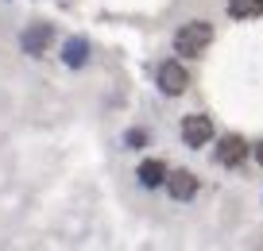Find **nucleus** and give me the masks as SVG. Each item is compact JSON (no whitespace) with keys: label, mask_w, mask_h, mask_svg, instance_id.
Here are the masks:
<instances>
[{"label":"nucleus","mask_w":263,"mask_h":251,"mask_svg":"<svg viewBox=\"0 0 263 251\" xmlns=\"http://www.w3.org/2000/svg\"><path fill=\"white\" fill-rule=\"evenodd\" d=\"M155 85L163 97H182L190 89V70H186V58H163L155 70Z\"/></svg>","instance_id":"obj_2"},{"label":"nucleus","mask_w":263,"mask_h":251,"mask_svg":"<svg viewBox=\"0 0 263 251\" xmlns=\"http://www.w3.org/2000/svg\"><path fill=\"white\" fill-rule=\"evenodd\" d=\"M182 147H190V151H197V147H209L213 143V136H217V128H213V116H205V112H190V116H182Z\"/></svg>","instance_id":"obj_3"},{"label":"nucleus","mask_w":263,"mask_h":251,"mask_svg":"<svg viewBox=\"0 0 263 251\" xmlns=\"http://www.w3.org/2000/svg\"><path fill=\"white\" fill-rule=\"evenodd\" d=\"M224 12H229V20H255L263 16V0H229Z\"/></svg>","instance_id":"obj_9"},{"label":"nucleus","mask_w":263,"mask_h":251,"mask_svg":"<svg viewBox=\"0 0 263 251\" xmlns=\"http://www.w3.org/2000/svg\"><path fill=\"white\" fill-rule=\"evenodd\" d=\"M248 155H252V147H248L240 136H224L221 147H217V162H221V166H229V170H236Z\"/></svg>","instance_id":"obj_8"},{"label":"nucleus","mask_w":263,"mask_h":251,"mask_svg":"<svg viewBox=\"0 0 263 251\" xmlns=\"http://www.w3.org/2000/svg\"><path fill=\"white\" fill-rule=\"evenodd\" d=\"M151 143V136H147V128H140V124H136V128H128L120 136V147L124 151H143V147Z\"/></svg>","instance_id":"obj_10"},{"label":"nucleus","mask_w":263,"mask_h":251,"mask_svg":"<svg viewBox=\"0 0 263 251\" xmlns=\"http://www.w3.org/2000/svg\"><path fill=\"white\" fill-rule=\"evenodd\" d=\"M166 197L171 201H178V205H186V201H194L197 197V189H201V182H197V174L194 170H171V178H166Z\"/></svg>","instance_id":"obj_6"},{"label":"nucleus","mask_w":263,"mask_h":251,"mask_svg":"<svg viewBox=\"0 0 263 251\" xmlns=\"http://www.w3.org/2000/svg\"><path fill=\"white\" fill-rule=\"evenodd\" d=\"M166 178H171V166H166L163 159H143L140 166H136V182H140L143 189H163Z\"/></svg>","instance_id":"obj_7"},{"label":"nucleus","mask_w":263,"mask_h":251,"mask_svg":"<svg viewBox=\"0 0 263 251\" xmlns=\"http://www.w3.org/2000/svg\"><path fill=\"white\" fill-rule=\"evenodd\" d=\"M50 43H54V24H47V20L27 24L24 31H20V50H24L27 58H43L50 50Z\"/></svg>","instance_id":"obj_4"},{"label":"nucleus","mask_w":263,"mask_h":251,"mask_svg":"<svg viewBox=\"0 0 263 251\" xmlns=\"http://www.w3.org/2000/svg\"><path fill=\"white\" fill-rule=\"evenodd\" d=\"M58 58H62L66 70H85L93 62V43L85 35H70V39L58 47Z\"/></svg>","instance_id":"obj_5"},{"label":"nucleus","mask_w":263,"mask_h":251,"mask_svg":"<svg viewBox=\"0 0 263 251\" xmlns=\"http://www.w3.org/2000/svg\"><path fill=\"white\" fill-rule=\"evenodd\" d=\"M213 43V24L209 20H186L174 31V54L178 58H197L205 54V47Z\"/></svg>","instance_id":"obj_1"},{"label":"nucleus","mask_w":263,"mask_h":251,"mask_svg":"<svg viewBox=\"0 0 263 251\" xmlns=\"http://www.w3.org/2000/svg\"><path fill=\"white\" fill-rule=\"evenodd\" d=\"M252 159H255V162H259V166H263V139H259V143L252 147Z\"/></svg>","instance_id":"obj_11"}]
</instances>
